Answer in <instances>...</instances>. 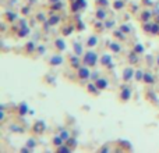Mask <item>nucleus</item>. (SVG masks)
Wrapping results in <instances>:
<instances>
[{
    "label": "nucleus",
    "instance_id": "37998d69",
    "mask_svg": "<svg viewBox=\"0 0 159 153\" xmlns=\"http://www.w3.org/2000/svg\"><path fill=\"white\" fill-rule=\"evenodd\" d=\"M91 78H92V79H98V72H93V74H91Z\"/></svg>",
    "mask_w": 159,
    "mask_h": 153
},
{
    "label": "nucleus",
    "instance_id": "de8ad7c7",
    "mask_svg": "<svg viewBox=\"0 0 159 153\" xmlns=\"http://www.w3.org/2000/svg\"><path fill=\"white\" fill-rule=\"evenodd\" d=\"M50 2H53V3H55V2H60V0H50Z\"/></svg>",
    "mask_w": 159,
    "mask_h": 153
},
{
    "label": "nucleus",
    "instance_id": "f03ea898",
    "mask_svg": "<svg viewBox=\"0 0 159 153\" xmlns=\"http://www.w3.org/2000/svg\"><path fill=\"white\" fill-rule=\"evenodd\" d=\"M45 128H46V125H45L43 121H36L35 124H34V131L36 132V134H42V132L45 131Z\"/></svg>",
    "mask_w": 159,
    "mask_h": 153
},
{
    "label": "nucleus",
    "instance_id": "ddd939ff",
    "mask_svg": "<svg viewBox=\"0 0 159 153\" xmlns=\"http://www.w3.org/2000/svg\"><path fill=\"white\" fill-rule=\"evenodd\" d=\"M56 47H57L59 50H64L66 49V45H64V42L61 41V39H57V41H56Z\"/></svg>",
    "mask_w": 159,
    "mask_h": 153
},
{
    "label": "nucleus",
    "instance_id": "4be33fe9",
    "mask_svg": "<svg viewBox=\"0 0 159 153\" xmlns=\"http://www.w3.org/2000/svg\"><path fill=\"white\" fill-rule=\"evenodd\" d=\"M124 3L121 2V0H117V2H115V8H117V10H120V8H123Z\"/></svg>",
    "mask_w": 159,
    "mask_h": 153
},
{
    "label": "nucleus",
    "instance_id": "4c0bfd02",
    "mask_svg": "<svg viewBox=\"0 0 159 153\" xmlns=\"http://www.w3.org/2000/svg\"><path fill=\"white\" fill-rule=\"evenodd\" d=\"M134 53H135V52H134ZM134 53H131V55H130V61H131V63H135V61H137V57H135Z\"/></svg>",
    "mask_w": 159,
    "mask_h": 153
},
{
    "label": "nucleus",
    "instance_id": "1a4fd4ad",
    "mask_svg": "<svg viewBox=\"0 0 159 153\" xmlns=\"http://www.w3.org/2000/svg\"><path fill=\"white\" fill-rule=\"evenodd\" d=\"M28 33H30V29H28V27L27 25H21V31L18 32V36H27Z\"/></svg>",
    "mask_w": 159,
    "mask_h": 153
},
{
    "label": "nucleus",
    "instance_id": "2eb2a0df",
    "mask_svg": "<svg viewBox=\"0 0 159 153\" xmlns=\"http://www.w3.org/2000/svg\"><path fill=\"white\" fill-rule=\"evenodd\" d=\"M27 111H28V107H27V104L25 103H22V104H20V114H27Z\"/></svg>",
    "mask_w": 159,
    "mask_h": 153
},
{
    "label": "nucleus",
    "instance_id": "4468645a",
    "mask_svg": "<svg viewBox=\"0 0 159 153\" xmlns=\"http://www.w3.org/2000/svg\"><path fill=\"white\" fill-rule=\"evenodd\" d=\"M96 42H98V39H96V36H91V38L88 39L87 45H88V46H95V45H96Z\"/></svg>",
    "mask_w": 159,
    "mask_h": 153
},
{
    "label": "nucleus",
    "instance_id": "412c9836",
    "mask_svg": "<svg viewBox=\"0 0 159 153\" xmlns=\"http://www.w3.org/2000/svg\"><path fill=\"white\" fill-rule=\"evenodd\" d=\"M59 152L69 153V152H71V148H69V146H59Z\"/></svg>",
    "mask_w": 159,
    "mask_h": 153
},
{
    "label": "nucleus",
    "instance_id": "7ed1b4c3",
    "mask_svg": "<svg viewBox=\"0 0 159 153\" xmlns=\"http://www.w3.org/2000/svg\"><path fill=\"white\" fill-rule=\"evenodd\" d=\"M120 98L123 99V100H129L130 98H131V90L129 89V88L124 85L123 86V89H121V95H120Z\"/></svg>",
    "mask_w": 159,
    "mask_h": 153
},
{
    "label": "nucleus",
    "instance_id": "aec40b11",
    "mask_svg": "<svg viewBox=\"0 0 159 153\" xmlns=\"http://www.w3.org/2000/svg\"><path fill=\"white\" fill-rule=\"evenodd\" d=\"M74 50H75V53L80 56L82 53V46L81 45H78V43H74Z\"/></svg>",
    "mask_w": 159,
    "mask_h": 153
},
{
    "label": "nucleus",
    "instance_id": "0eeeda50",
    "mask_svg": "<svg viewBox=\"0 0 159 153\" xmlns=\"http://www.w3.org/2000/svg\"><path fill=\"white\" fill-rule=\"evenodd\" d=\"M63 63V57L61 56H53L52 59H50V64L52 66H59V64Z\"/></svg>",
    "mask_w": 159,
    "mask_h": 153
},
{
    "label": "nucleus",
    "instance_id": "6e6552de",
    "mask_svg": "<svg viewBox=\"0 0 159 153\" xmlns=\"http://www.w3.org/2000/svg\"><path fill=\"white\" fill-rule=\"evenodd\" d=\"M123 75H124V81H130L133 78V75H134V71H133V68H126Z\"/></svg>",
    "mask_w": 159,
    "mask_h": 153
},
{
    "label": "nucleus",
    "instance_id": "2f4dec72",
    "mask_svg": "<svg viewBox=\"0 0 159 153\" xmlns=\"http://www.w3.org/2000/svg\"><path fill=\"white\" fill-rule=\"evenodd\" d=\"M61 138H63L64 141H67L70 138V135H69V132L67 131H61Z\"/></svg>",
    "mask_w": 159,
    "mask_h": 153
},
{
    "label": "nucleus",
    "instance_id": "a19ab883",
    "mask_svg": "<svg viewBox=\"0 0 159 153\" xmlns=\"http://www.w3.org/2000/svg\"><path fill=\"white\" fill-rule=\"evenodd\" d=\"M113 24H115V22H113V21H107V22H106V28L113 27Z\"/></svg>",
    "mask_w": 159,
    "mask_h": 153
},
{
    "label": "nucleus",
    "instance_id": "9b49d317",
    "mask_svg": "<svg viewBox=\"0 0 159 153\" xmlns=\"http://www.w3.org/2000/svg\"><path fill=\"white\" fill-rule=\"evenodd\" d=\"M71 66L74 67V68H78L80 67V59H78V55L74 56V57H71Z\"/></svg>",
    "mask_w": 159,
    "mask_h": 153
},
{
    "label": "nucleus",
    "instance_id": "39448f33",
    "mask_svg": "<svg viewBox=\"0 0 159 153\" xmlns=\"http://www.w3.org/2000/svg\"><path fill=\"white\" fill-rule=\"evenodd\" d=\"M102 64H105L106 67L112 68V67H113V64H112V57H110V56H107V55L102 56Z\"/></svg>",
    "mask_w": 159,
    "mask_h": 153
},
{
    "label": "nucleus",
    "instance_id": "6ab92c4d",
    "mask_svg": "<svg viewBox=\"0 0 159 153\" xmlns=\"http://www.w3.org/2000/svg\"><path fill=\"white\" fill-rule=\"evenodd\" d=\"M109 47L113 50V52H116V53L120 52V46H119L117 43H110V45H109Z\"/></svg>",
    "mask_w": 159,
    "mask_h": 153
},
{
    "label": "nucleus",
    "instance_id": "f704fd0d",
    "mask_svg": "<svg viewBox=\"0 0 159 153\" xmlns=\"http://www.w3.org/2000/svg\"><path fill=\"white\" fill-rule=\"evenodd\" d=\"M60 7H61V3L60 2H56V4H53L52 10H60Z\"/></svg>",
    "mask_w": 159,
    "mask_h": 153
},
{
    "label": "nucleus",
    "instance_id": "cd10ccee",
    "mask_svg": "<svg viewBox=\"0 0 159 153\" xmlns=\"http://www.w3.org/2000/svg\"><path fill=\"white\" fill-rule=\"evenodd\" d=\"M149 18H151V13H149V11H145V13L143 14V20L144 21H148Z\"/></svg>",
    "mask_w": 159,
    "mask_h": 153
},
{
    "label": "nucleus",
    "instance_id": "f257e3e1",
    "mask_svg": "<svg viewBox=\"0 0 159 153\" xmlns=\"http://www.w3.org/2000/svg\"><path fill=\"white\" fill-rule=\"evenodd\" d=\"M96 60H98V56H96V53L95 52H88L87 55H85V57H84V64L93 67L96 64Z\"/></svg>",
    "mask_w": 159,
    "mask_h": 153
},
{
    "label": "nucleus",
    "instance_id": "7c9ffc66",
    "mask_svg": "<svg viewBox=\"0 0 159 153\" xmlns=\"http://www.w3.org/2000/svg\"><path fill=\"white\" fill-rule=\"evenodd\" d=\"M135 78H137L138 81H141V79H144V74L141 71H137L135 72Z\"/></svg>",
    "mask_w": 159,
    "mask_h": 153
},
{
    "label": "nucleus",
    "instance_id": "a878e982",
    "mask_svg": "<svg viewBox=\"0 0 159 153\" xmlns=\"http://www.w3.org/2000/svg\"><path fill=\"white\" fill-rule=\"evenodd\" d=\"M34 49H35V45H34L32 42H30V43L27 45V52H28V53H31Z\"/></svg>",
    "mask_w": 159,
    "mask_h": 153
},
{
    "label": "nucleus",
    "instance_id": "f3484780",
    "mask_svg": "<svg viewBox=\"0 0 159 153\" xmlns=\"http://www.w3.org/2000/svg\"><path fill=\"white\" fill-rule=\"evenodd\" d=\"M105 17H106V13H105L103 10H98V11H96V18H98V20H103Z\"/></svg>",
    "mask_w": 159,
    "mask_h": 153
},
{
    "label": "nucleus",
    "instance_id": "ea45409f",
    "mask_svg": "<svg viewBox=\"0 0 159 153\" xmlns=\"http://www.w3.org/2000/svg\"><path fill=\"white\" fill-rule=\"evenodd\" d=\"M36 18H38L39 21H45V15H43V14H38V15H36Z\"/></svg>",
    "mask_w": 159,
    "mask_h": 153
},
{
    "label": "nucleus",
    "instance_id": "c85d7f7f",
    "mask_svg": "<svg viewBox=\"0 0 159 153\" xmlns=\"http://www.w3.org/2000/svg\"><path fill=\"white\" fill-rule=\"evenodd\" d=\"M10 129H14V132H24V129L20 128V127H17V125H11Z\"/></svg>",
    "mask_w": 159,
    "mask_h": 153
},
{
    "label": "nucleus",
    "instance_id": "423d86ee",
    "mask_svg": "<svg viewBox=\"0 0 159 153\" xmlns=\"http://www.w3.org/2000/svg\"><path fill=\"white\" fill-rule=\"evenodd\" d=\"M96 86H98V89H106L107 86V81L103 78H98L96 79Z\"/></svg>",
    "mask_w": 159,
    "mask_h": 153
},
{
    "label": "nucleus",
    "instance_id": "5701e85b",
    "mask_svg": "<svg viewBox=\"0 0 159 153\" xmlns=\"http://www.w3.org/2000/svg\"><path fill=\"white\" fill-rule=\"evenodd\" d=\"M7 15V18H8V21H16V18H17V15L14 13H7L6 14Z\"/></svg>",
    "mask_w": 159,
    "mask_h": 153
},
{
    "label": "nucleus",
    "instance_id": "20e7f679",
    "mask_svg": "<svg viewBox=\"0 0 159 153\" xmlns=\"http://www.w3.org/2000/svg\"><path fill=\"white\" fill-rule=\"evenodd\" d=\"M78 75L81 79H85V78H89L91 74H89V70L88 68H84V67H81V68L78 70Z\"/></svg>",
    "mask_w": 159,
    "mask_h": 153
},
{
    "label": "nucleus",
    "instance_id": "9d476101",
    "mask_svg": "<svg viewBox=\"0 0 159 153\" xmlns=\"http://www.w3.org/2000/svg\"><path fill=\"white\" fill-rule=\"evenodd\" d=\"M63 141H64V139H63L61 137H55V138H53V145L57 146V148H59V146H61Z\"/></svg>",
    "mask_w": 159,
    "mask_h": 153
},
{
    "label": "nucleus",
    "instance_id": "a18cd8bd",
    "mask_svg": "<svg viewBox=\"0 0 159 153\" xmlns=\"http://www.w3.org/2000/svg\"><path fill=\"white\" fill-rule=\"evenodd\" d=\"M28 149H30L28 146H27V148H24V149H21V153H28Z\"/></svg>",
    "mask_w": 159,
    "mask_h": 153
},
{
    "label": "nucleus",
    "instance_id": "49530a36",
    "mask_svg": "<svg viewBox=\"0 0 159 153\" xmlns=\"http://www.w3.org/2000/svg\"><path fill=\"white\" fill-rule=\"evenodd\" d=\"M144 3H147V4H151V0H144Z\"/></svg>",
    "mask_w": 159,
    "mask_h": 153
},
{
    "label": "nucleus",
    "instance_id": "79ce46f5",
    "mask_svg": "<svg viewBox=\"0 0 159 153\" xmlns=\"http://www.w3.org/2000/svg\"><path fill=\"white\" fill-rule=\"evenodd\" d=\"M98 4H103V6H106V4H107V2H106V0H98Z\"/></svg>",
    "mask_w": 159,
    "mask_h": 153
},
{
    "label": "nucleus",
    "instance_id": "e433bc0d",
    "mask_svg": "<svg viewBox=\"0 0 159 153\" xmlns=\"http://www.w3.org/2000/svg\"><path fill=\"white\" fill-rule=\"evenodd\" d=\"M71 31H73V27H69V28H66V29L63 31V35H70V33H71Z\"/></svg>",
    "mask_w": 159,
    "mask_h": 153
},
{
    "label": "nucleus",
    "instance_id": "b1692460",
    "mask_svg": "<svg viewBox=\"0 0 159 153\" xmlns=\"http://www.w3.org/2000/svg\"><path fill=\"white\" fill-rule=\"evenodd\" d=\"M35 145H36V142H35V139H28V142H27V146L28 148H35Z\"/></svg>",
    "mask_w": 159,
    "mask_h": 153
},
{
    "label": "nucleus",
    "instance_id": "473e14b6",
    "mask_svg": "<svg viewBox=\"0 0 159 153\" xmlns=\"http://www.w3.org/2000/svg\"><path fill=\"white\" fill-rule=\"evenodd\" d=\"M152 33H159V25L158 24L152 25Z\"/></svg>",
    "mask_w": 159,
    "mask_h": 153
},
{
    "label": "nucleus",
    "instance_id": "09e8293b",
    "mask_svg": "<svg viewBox=\"0 0 159 153\" xmlns=\"http://www.w3.org/2000/svg\"><path fill=\"white\" fill-rule=\"evenodd\" d=\"M158 64H159V59H158Z\"/></svg>",
    "mask_w": 159,
    "mask_h": 153
},
{
    "label": "nucleus",
    "instance_id": "a211bd4d",
    "mask_svg": "<svg viewBox=\"0 0 159 153\" xmlns=\"http://www.w3.org/2000/svg\"><path fill=\"white\" fill-rule=\"evenodd\" d=\"M67 145L70 146V148H75V145H77V142H75V139L74 138H69V139H67Z\"/></svg>",
    "mask_w": 159,
    "mask_h": 153
},
{
    "label": "nucleus",
    "instance_id": "c756f323",
    "mask_svg": "<svg viewBox=\"0 0 159 153\" xmlns=\"http://www.w3.org/2000/svg\"><path fill=\"white\" fill-rule=\"evenodd\" d=\"M115 35L117 36L119 39H124V32H123V31H121V32H120V31H116V32H115Z\"/></svg>",
    "mask_w": 159,
    "mask_h": 153
},
{
    "label": "nucleus",
    "instance_id": "72a5a7b5",
    "mask_svg": "<svg viewBox=\"0 0 159 153\" xmlns=\"http://www.w3.org/2000/svg\"><path fill=\"white\" fill-rule=\"evenodd\" d=\"M120 31H123L124 33H129V32H130V28L127 27V25H121V27H120Z\"/></svg>",
    "mask_w": 159,
    "mask_h": 153
},
{
    "label": "nucleus",
    "instance_id": "393cba45",
    "mask_svg": "<svg viewBox=\"0 0 159 153\" xmlns=\"http://www.w3.org/2000/svg\"><path fill=\"white\" fill-rule=\"evenodd\" d=\"M96 85H93V84H89L88 85V90H89V92H92V93H96Z\"/></svg>",
    "mask_w": 159,
    "mask_h": 153
},
{
    "label": "nucleus",
    "instance_id": "bb28decb",
    "mask_svg": "<svg viewBox=\"0 0 159 153\" xmlns=\"http://www.w3.org/2000/svg\"><path fill=\"white\" fill-rule=\"evenodd\" d=\"M134 52H135V53H143V52H144V47L141 46V45H135Z\"/></svg>",
    "mask_w": 159,
    "mask_h": 153
},
{
    "label": "nucleus",
    "instance_id": "c03bdc74",
    "mask_svg": "<svg viewBox=\"0 0 159 153\" xmlns=\"http://www.w3.org/2000/svg\"><path fill=\"white\" fill-rule=\"evenodd\" d=\"M38 50H39V53H43V52H45V47H43V46H39Z\"/></svg>",
    "mask_w": 159,
    "mask_h": 153
},
{
    "label": "nucleus",
    "instance_id": "f8f14e48",
    "mask_svg": "<svg viewBox=\"0 0 159 153\" xmlns=\"http://www.w3.org/2000/svg\"><path fill=\"white\" fill-rule=\"evenodd\" d=\"M144 81H145L147 84H154V76L151 74H148V72H145V74H144Z\"/></svg>",
    "mask_w": 159,
    "mask_h": 153
},
{
    "label": "nucleus",
    "instance_id": "dca6fc26",
    "mask_svg": "<svg viewBox=\"0 0 159 153\" xmlns=\"http://www.w3.org/2000/svg\"><path fill=\"white\" fill-rule=\"evenodd\" d=\"M59 20H60V18H59V17L57 15H53V17H50V20H49V21H48V24H49V25H55V24H57V22H59Z\"/></svg>",
    "mask_w": 159,
    "mask_h": 153
},
{
    "label": "nucleus",
    "instance_id": "58836bf2",
    "mask_svg": "<svg viewBox=\"0 0 159 153\" xmlns=\"http://www.w3.org/2000/svg\"><path fill=\"white\" fill-rule=\"evenodd\" d=\"M77 3L80 4V7H85V6H87V3H85V0H77Z\"/></svg>",
    "mask_w": 159,
    "mask_h": 153
},
{
    "label": "nucleus",
    "instance_id": "c9c22d12",
    "mask_svg": "<svg viewBox=\"0 0 159 153\" xmlns=\"http://www.w3.org/2000/svg\"><path fill=\"white\" fill-rule=\"evenodd\" d=\"M144 29H145L147 32H152V25L151 24H145L144 25Z\"/></svg>",
    "mask_w": 159,
    "mask_h": 153
}]
</instances>
